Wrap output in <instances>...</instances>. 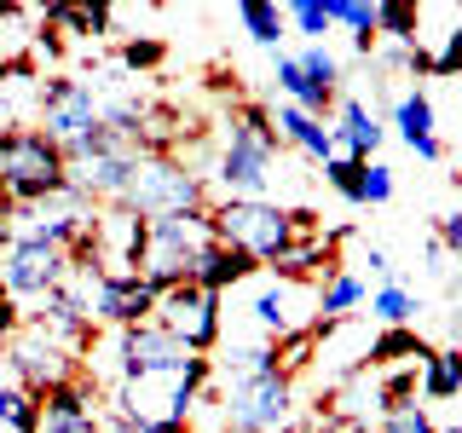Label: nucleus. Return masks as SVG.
Instances as JSON below:
<instances>
[{"mask_svg": "<svg viewBox=\"0 0 462 433\" xmlns=\"http://www.w3.org/2000/svg\"><path fill=\"white\" fill-rule=\"evenodd\" d=\"M365 266H370V278L393 283V260H387V249H370V254H365Z\"/></svg>", "mask_w": 462, "mask_h": 433, "instance_id": "obj_40", "label": "nucleus"}, {"mask_svg": "<svg viewBox=\"0 0 462 433\" xmlns=\"http://www.w3.org/2000/svg\"><path fill=\"white\" fill-rule=\"evenodd\" d=\"M422 76H462V6H457V18H451V29L439 35V47L433 52H422Z\"/></svg>", "mask_w": 462, "mask_h": 433, "instance_id": "obj_31", "label": "nucleus"}, {"mask_svg": "<svg viewBox=\"0 0 462 433\" xmlns=\"http://www.w3.org/2000/svg\"><path fill=\"white\" fill-rule=\"evenodd\" d=\"M144 226L134 208H122V202H110V208L93 214V266L98 272H139L144 260Z\"/></svg>", "mask_w": 462, "mask_h": 433, "instance_id": "obj_13", "label": "nucleus"}, {"mask_svg": "<svg viewBox=\"0 0 462 433\" xmlns=\"http://www.w3.org/2000/svg\"><path fill=\"white\" fill-rule=\"evenodd\" d=\"M249 278H254V260L237 254V249H226L220 237H214L208 249L197 254V266H191V283L208 289V295H226V289H237V283H249Z\"/></svg>", "mask_w": 462, "mask_h": 433, "instance_id": "obj_21", "label": "nucleus"}, {"mask_svg": "<svg viewBox=\"0 0 462 433\" xmlns=\"http://www.w3.org/2000/svg\"><path fill=\"white\" fill-rule=\"evenodd\" d=\"M220 404H226V433H283L295 422V387H289L283 370L231 375Z\"/></svg>", "mask_w": 462, "mask_h": 433, "instance_id": "obj_6", "label": "nucleus"}, {"mask_svg": "<svg viewBox=\"0 0 462 433\" xmlns=\"http://www.w3.org/2000/svg\"><path fill=\"white\" fill-rule=\"evenodd\" d=\"M416 312H422V300H416L404 283H382V289L370 295V318H375L382 329H411Z\"/></svg>", "mask_w": 462, "mask_h": 433, "instance_id": "obj_27", "label": "nucleus"}, {"mask_svg": "<svg viewBox=\"0 0 462 433\" xmlns=\"http://www.w3.org/2000/svg\"><path fill=\"white\" fill-rule=\"evenodd\" d=\"M329 23L353 29V47L365 58L382 47V41H375V6H370V0H329Z\"/></svg>", "mask_w": 462, "mask_h": 433, "instance_id": "obj_28", "label": "nucleus"}, {"mask_svg": "<svg viewBox=\"0 0 462 433\" xmlns=\"http://www.w3.org/2000/svg\"><path fill=\"white\" fill-rule=\"evenodd\" d=\"M404 404H416V370H393L382 382V410H404Z\"/></svg>", "mask_w": 462, "mask_h": 433, "instance_id": "obj_36", "label": "nucleus"}, {"mask_svg": "<svg viewBox=\"0 0 462 433\" xmlns=\"http://www.w3.org/2000/svg\"><path fill=\"white\" fill-rule=\"evenodd\" d=\"M365 358H370V370H387V364H428L433 346L416 336V329H382V336H370Z\"/></svg>", "mask_w": 462, "mask_h": 433, "instance_id": "obj_23", "label": "nucleus"}, {"mask_svg": "<svg viewBox=\"0 0 462 433\" xmlns=\"http://www.w3.org/2000/svg\"><path fill=\"white\" fill-rule=\"evenodd\" d=\"M295 58H300V76H307L318 93H329V98L341 93V64H336V52H329V47H300Z\"/></svg>", "mask_w": 462, "mask_h": 433, "instance_id": "obj_33", "label": "nucleus"}, {"mask_svg": "<svg viewBox=\"0 0 462 433\" xmlns=\"http://www.w3.org/2000/svg\"><path fill=\"white\" fill-rule=\"evenodd\" d=\"M18 329H23V307H18L12 295H0V346L18 336Z\"/></svg>", "mask_w": 462, "mask_h": 433, "instance_id": "obj_39", "label": "nucleus"}, {"mask_svg": "<svg viewBox=\"0 0 462 433\" xmlns=\"http://www.w3.org/2000/svg\"><path fill=\"white\" fill-rule=\"evenodd\" d=\"M0 428H12V433H41V399L23 393L18 382H0Z\"/></svg>", "mask_w": 462, "mask_h": 433, "instance_id": "obj_29", "label": "nucleus"}, {"mask_svg": "<svg viewBox=\"0 0 462 433\" xmlns=\"http://www.w3.org/2000/svg\"><path fill=\"white\" fill-rule=\"evenodd\" d=\"M208 226L226 249L249 254L254 266H272L289 243H295V220H289L283 202H237V197H220L208 202Z\"/></svg>", "mask_w": 462, "mask_h": 433, "instance_id": "obj_4", "label": "nucleus"}, {"mask_svg": "<svg viewBox=\"0 0 462 433\" xmlns=\"http://www.w3.org/2000/svg\"><path fill=\"white\" fill-rule=\"evenodd\" d=\"M375 433H439V428H433V416L422 404H404V410H387V422Z\"/></svg>", "mask_w": 462, "mask_h": 433, "instance_id": "obj_35", "label": "nucleus"}, {"mask_svg": "<svg viewBox=\"0 0 462 433\" xmlns=\"http://www.w3.org/2000/svg\"><path fill=\"white\" fill-rule=\"evenodd\" d=\"M416 393H422L428 404H445L462 393V346H439V353L422 364V375H416Z\"/></svg>", "mask_w": 462, "mask_h": 433, "instance_id": "obj_24", "label": "nucleus"}, {"mask_svg": "<svg viewBox=\"0 0 462 433\" xmlns=\"http://www.w3.org/2000/svg\"><path fill=\"white\" fill-rule=\"evenodd\" d=\"M156 312V289L139 278V272H93V289H87V318L105 329H134L151 324Z\"/></svg>", "mask_w": 462, "mask_h": 433, "instance_id": "obj_11", "label": "nucleus"}, {"mask_svg": "<svg viewBox=\"0 0 462 433\" xmlns=\"http://www.w3.org/2000/svg\"><path fill=\"white\" fill-rule=\"evenodd\" d=\"M375 41H393V47H416L422 41V18H416L411 0H382L375 6Z\"/></svg>", "mask_w": 462, "mask_h": 433, "instance_id": "obj_26", "label": "nucleus"}, {"mask_svg": "<svg viewBox=\"0 0 462 433\" xmlns=\"http://www.w3.org/2000/svg\"><path fill=\"white\" fill-rule=\"evenodd\" d=\"M6 243H12V231L0 226V295H6Z\"/></svg>", "mask_w": 462, "mask_h": 433, "instance_id": "obj_42", "label": "nucleus"}, {"mask_svg": "<svg viewBox=\"0 0 462 433\" xmlns=\"http://www.w3.org/2000/svg\"><path fill=\"white\" fill-rule=\"evenodd\" d=\"M134 151H105V156H87V162H69V191H76L81 202H122L127 185H134Z\"/></svg>", "mask_w": 462, "mask_h": 433, "instance_id": "obj_16", "label": "nucleus"}, {"mask_svg": "<svg viewBox=\"0 0 462 433\" xmlns=\"http://www.w3.org/2000/svg\"><path fill=\"white\" fill-rule=\"evenodd\" d=\"M0 180L12 191V208H35L69 191L64 144H52L41 127H0Z\"/></svg>", "mask_w": 462, "mask_h": 433, "instance_id": "obj_2", "label": "nucleus"}, {"mask_svg": "<svg viewBox=\"0 0 462 433\" xmlns=\"http://www.w3.org/2000/svg\"><path fill=\"white\" fill-rule=\"evenodd\" d=\"M122 208H134L139 220H162V214L208 208V191H202V173L191 162H180V156H139Z\"/></svg>", "mask_w": 462, "mask_h": 433, "instance_id": "obj_5", "label": "nucleus"}, {"mask_svg": "<svg viewBox=\"0 0 462 433\" xmlns=\"http://www.w3.org/2000/svg\"><path fill=\"white\" fill-rule=\"evenodd\" d=\"M272 127H278V144H295L300 156H312V162H329V156H336V134H329L324 115L278 105V110H272Z\"/></svg>", "mask_w": 462, "mask_h": 433, "instance_id": "obj_20", "label": "nucleus"}, {"mask_svg": "<svg viewBox=\"0 0 462 433\" xmlns=\"http://www.w3.org/2000/svg\"><path fill=\"white\" fill-rule=\"evenodd\" d=\"M12 220V191H6V180H0V226Z\"/></svg>", "mask_w": 462, "mask_h": 433, "instance_id": "obj_43", "label": "nucleus"}, {"mask_svg": "<svg viewBox=\"0 0 462 433\" xmlns=\"http://www.w3.org/2000/svg\"><path fill=\"white\" fill-rule=\"evenodd\" d=\"M358 307H365V278L358 272L336 266L329 278H318V324H346Z\"/></svg>", "mask_w": 462, "mask_h": 433, "instance_id": "obj_22", "label": "nucleus"}, {"mask_svg": "<svg viewBox=\"0 0 462 433\" xmlns=\"http://www.w3.org/2000/svg\"><path fill=\"white\" fill-rule=\"evenodd\" d=\"M439 249L462 260V214H439Z\"/></svg>", "mask_w": 462, "mask_h": 433, "instance_id": "obj_38", "label": "nucleus"}, {"mask_svg": "<svg viewBox=\"0 0 462 433\" xmlns=\"http://www.w3.org/2000/svg\"><path fill=\"white\" fill-rule=\"evenodd\" d=\"M110 433H134V428H127V422H116V416H110Z\"/></svg>", "mask_w": 462, "mask_h": 433, "instance_id": "obj_44", "label": "nucleus"}, {"mask_svg": "<svg viewBox=\"0 0 462 433\" xmlns=\"http://www.w3.org/2000/svg\"><path fill=\"white\" fill-rule=\"evenodd\" d=\"M98 387H87L81 375L58 382L41 393V433H98Z\"/></svg>", "mask_w": 462, "mask_h": 433, "instance_id": "obj_15", "label": "nucleus"}, {"mask_svg": "<svg viewBox=\"0 0 462 433\" xmlns=\"http://www.w3.org/2000/svg\"><path fill=\"white\" fill-rule=\"evenodd\" d=\"M64 272H69V260L47 249V243H35V237L6 243V295L12 300H47L64 283Z\"/></svg>", "mask_w": 462, "mask_h": 433, "instance_id": "obj_12", "label": "nucleus"}, {"mask_svg": "<svg viewBox=\"0 0 462 433\" xmlns=\"http://www.w3.org/2000/svg\"><path fill=\"white\" fill-rule=\"evenodd\" d=\"M324 180H329V191H336V197H346V202L365 208V162H353V156H329Z\"/></svg>", "mask_w": 462, "mask_h": 433, "instance_id": "obj_34", "label": "nucleus"}, {"mask_svg": "<svg viewBox=\"0 0 462 433\" xmlns=\"http://www.w3.org/2000/svg\"><path fill=\"white\" fill-rule=\"evenodd\" d=\"M237 23H243V35H249L254 47H278V41L289 35L278 0H243V6H237Z\"/></svg>", "mask_w": 462, "mask_h": 433, "instance_id": "obj_25", "label": "nucleus"}, {"mask_svg": "<svg viewBox=\"0 0 462 433\" xmlns=\"http://www.w3.org/2000/svg\"><path fill=\"white\" fill-rule=\"evenodd\" d=\"M336 156H353V162H375V144H382L387 127L375 122V110L365 98H336Z\"/></svg>", "mask_w": 462, "mask_h": 433, "instance_id": "obj_17", "label": "nucleus"}, {"mask_svg": "<svg viewBox=\"0 0 462 433\" xmlns=\"http://www.w3.org/2000/svg\"><path fill=\"white\" fill-rule=\"evenodd\" d=\"M116 336H122V382H134V375H173L191 358L162 324H134V329H116Z\"/></svg>", "mask_w": 462, "mask_h": 433, "instance_id": "obj_14", "label": "nucleus"}, {"mask_svg": "<svg viewBox=\"0 0 462 433\" xmlns=\"http://www.w3.org/2000/svg\"><path fill=\"white\" fill-rule=\"evenodd\" d=\"M283 23L295 29V35H307V47H324V35L336 29V23H329V0H289Z\"/></svg>", "mask_w": 462, "mask_h": 433, "instance_id": "obj_30", "label": "nucleus"}, {"mask_svg": "<svg viewBox=\"0 0 462 433\" xmlns=\"http://www.w3.org/2000/svg\"><path fill=\"white\" fill-rule=\"evenodd\" d=\"M214 243V226H208V208H191V214H162V220L144 226V260H139V278L168 295V289L191 283V266L197 254Z\"/></svg>", "mask_w": 462, "mask_h": 433, "instance_id": "obj_3", "label": "nucleus"}, {"mask_svg": "<svg viewBox=\"0 0 462 433\" xmlns=\"http://www.w3.org/2000/svg\"><path fill=\"white\" fill-rule=\"evenodd\" d=\"M35 115L52 144H76L87 127H98V87L76 81V76H47L35 98Z\"/></svg>", "mask_w": 462, "mask_h": 433, "instance_id": "obj_9", "label": "nucleus"}, {"mask_svg": "<svg viewBox=\"0 0 462 433\" xmlns=\"http://www.w3.org/2000/svg\"><path fill=\"white\" fill-rule=\"evenodd\" d=\"M346 237V226L341 231H318V237H295L289 249L272 260V278H283V283H312V272H336V243Z\"/></svg>", "mask_w": 462, "mask_h": 433, "instance_id": "obj_18", "label": "nucleus"}, {"mask_svg": "<svg viewBox=\"0 0 462 433\" xmlns=\"http://www.w3.org/2000/svg\"><path fill=\"white\" fill-rule=\"evenodd\" d=\"M439 433H462V422H457V428H439Z\"/></svg>", "mask_w": 462, "mask_h": 433, "instance_id": "obj_45", "label": "nucleus"}, {"mask_svg": "<svg viewBox=\"0 0 462 433\" xmlns=\"http://www.w3.org/2000/svg\"><path fill=\"white\" fill-rule=\"evenodd\" d=\"M393 127H399V139L411 144L422 162H439V156H445L439 134H433V98L422 93V87H411V93L393 98Z\"/></svg>", "mask_w": 462, "mask_h": 433, "instance_id": "obj_19", "label": "nucleus"}, {"mask_svg": "<svg viewBox=\"0 0 462 433\" xmlns=\"http://www.w3.org/2000/svg\"><path fill=\"white\" fill-rule=\"evenodd\" d=\"M278 127H272V110L243 98L226 122V144L214 156V185L220 197H237V202H266L272 180H278Z\"/></svg>", "mask_w": 462, "mask_h": 433, "instance_id": "obj_1", "label": "nucleus"}, {"mask_svg": "<svg viewBox=\"0 0 462 433\" xmlns=\"http://www.w3.org/2000/svg\"><path fill=\"white\" fill-rule=\"evenodd\" d=\"M162 58H168L162 35H127L122 52H116V64H122L127 76H151V69H162Z\"/></svg>", "mask_w": 462, "mask_h": 433, "instance_id": "obj_32", "label": "nucleus"}, {"mask_svg": "<svg viewBox=\"0 0 462 433\" xmlns=\"http://www.w3.org/2000/svg\"><path fill=\"white\" fill-rule=\"evenodd\" d=\"M151 324H162L168 336L197 358H208L214 346H220V336H226L220 295H208V289H197V283H180V289H168V295H156Z\"/></svg>", "mask_w": 462, "mask_h": 433, "instance_id": "obj_7", "label": "nucleus"}, {"mask_svg": "<svg viewBox=\"0 0 462 433\" xmlns=\"http://www.w3.org/2000/svg\"><path fill=\"white\" fill-rule=\"evenodd\" d=\"M365 202H370V208L393 202V168H382V162H365Z\"/></svg>", "mask_w": 462, "mask_h": 433, "instance_id": "obj_37", "label": "nucleus"}, {"mask_svg": "<svg viewBox=\"0 0 462 433\" xmlns=\"http://www.w3.org/2000/svg\"><path fill=\"white\" fill-rule=\"evenodd\" d=\"M457 399H462V393H457Z\"/></svg>", "mask_w": 462, "mask_h": 433, "instance_id": "obj_46", "label": "nucleus"}, {"mask_svg": "<svg viewBox=\"0 0 462 433\" xmlns=\"http://www.w3.org/2000/svg\"><path fill=\"white\" fill-rule=\"evenodd\" d=\"M35 52L58 58V52H64V35H58V29H47V23H41V29H35Z\"/></svg>", "mask_w": 462, "mask_h": 433, "instance_id": "obj_41", "label": "nucleus"}, {"mask_svg": "<svg viewBox=\"0 0 462 433\" xmlns=\"http://www.w3.org/2000/svg\"><path fill=\"white\" fill-rule=\"evenodd\" d=\"M249 318H254V329L272 346L289 341V336H300V329L318 324V283H283V278L260 283L254 300H249Z\"/></svg>", "mask_w": 462, "mask_h": 433, "instance_id": "obj_10", "label": "nucleus"}, {"mask_svg": "<svg viewBox=\"0 0 462 433\" xmlns=\"http://www.w3.org/2000/svg\"><path fill=\"white\" fill-rule=\"evenodd\" d=\"M0 358H6V370H12V382L23 387V393H47V387H58V382H69L76 375V364L81 358L69 353V346H58L52 336H41L35 324H23L18 336H12L6 346H0Z\"/></svg>", "mask_w": 462, "mask_h": 433, "instance_id": "obj_8", "label": "nucleus"}]
</instances>
